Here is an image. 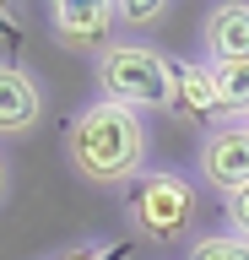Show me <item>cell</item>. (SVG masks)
<instances>
[{"mask_svg":"<svg viewBox=\"0 0 249 260\" xmlns=\"http://www.w3.org/2000/svg\"><path fill=\"white\" fill-rule=\"evenodd\" d=\"M60 152H65L70 174L92 184V190H130L135 179L147 174L152 141H147V119L119 103H82V109L65 119V136H60Z\"/></svg>","mask_w":249,"mask_h":260,"instance_id":"obj_1","label":"cell"},{"mask_svg":"<svg viewBox=\"0 0 249 260\" xmlns=\"http://www.w3.org/2000/svg\"><path fill=\"white\" fill-rule=\"evenodd\" d=\"M125 228H130L135 244H152V249H190L200 228V195L195 184L179 174V168H147L125 190Z\"/></svg>","mask_w":249,"mask_h":260,"instance_id":"obj_2","label":"cell"},{"mask_svg":"<svg viewBox=\"0 0 249 260\" xmlns=\"http://www.w3.org/2000/svg\"><path fill=\"white\" fill-rule=\"evenodd\" d=\"M92 81H98L103 103H119L130 114H168L173 109V60L152 44H109L92 60Z\"/></svg>","mask_w":249,"mask_h":260,"instance_id":"obj_3","label":"cell"},{"mask_svg":"<svg viewBox=\"0 0 249 260\" xmlns=\"http://www.w3.org/2000/svg\"><path fill=\"white\" fill-rule=\"evenodd\" d=\"M44 16H49V32L60 49L92 54V60L114 44V27H119L114 0H44Z\"/></svg>","mask_w":249,"mask_h":260,"instance_id":"obj_4","label":"cell"},{"mask_svg":"<svg viewBox=\"0 0 249 260\" xmlns=\"http://www.w3.org/2000/svg\"><path fill=\"white\" fill-rule=\"evenodd\" d=\"M195 168H200V184H211L217 195L244 190L249 184V125L244 119H222V125L200 130Z\"/></svg>","mask_w":249,"mask_h":260,"instance_id":"obj_5","label":"cell"},{"mask_svg":"<svg viewBox=\"0 0 249 260\" xmlns=\"http://www.w3.org/2000/svg\"><path fill=\"white\" fill-rule=\"evenodd\" d=\"M44 119V87L27 65L0 60V141H22L33 136Z\"/></svg>","mask_w":249,"mask_h":260,"instance_id":"obj_6","label":"cell"},{"mask_svg":"<svg viewBox=\"0 0 249 260\" xmlns=\"http://www.w3.org/2000/svg\"><path fill=\"white\" fill-rule=\"evenodd\" d=\"M173 119L184 125H222V103H217V81L206 60H173Z\"/></svg>","mask_w":249,"mask_h":260,"instance_id":"obj_7","label":"cell"},{"mask_svg":"<svg viewBox=\"0 0 249 260\" xmlns=\"http://www.w3.org/2000/svg\"><path fill=\"white\" fill-rule=\"evenodd\" d=\"M200 60H249V0H217L200 16Z\"/></svg>","mask_w":249,"mask_h":260,"instance_id":"obj_8","label":"cell"},{"mask_svg":"<svg viewBox=\"0 0 249 260\" xmlns=\"http://www.w3.org/2000/svg\"><path fill=\"white\" fill-rule=\"evenodd\" d=\"M211 65V60H206ZM217 81V103H222V119H249V60H217L211 65Z\"/></svg>","mask_w":249,"mask_h":260,"instance_id":"obj_9","label":"cell"},{"mask_svg":"<svg viewBox=\"0 0 249 260\" xmlns=\"http://www.w3.org/2000/svg\"><path fill=\"white\" fill-rule=\"evenodd\" d=\"M184 260H249V244L238 239V233H195L190 239V249H184Z\"/></svg>","mask_w":249,"mask_h":260,"instance_id":"obj_10","label":"cell"},{"mask_svg":"<svg viewBox=\"0 0 249 260\" xmlns=\"http://www.w3.org/2000/svg\"><path fill=\"white\" fill-rule=\"evenodd\" d=\"M168 6L173 0H114V16H119L125 32H147V27H157L168 16Z\"/></svg>","mask_w":249,"mask_h":260,"instance_id":"obj_11","label":"cell"},{"mask_svg":"<svg viewBox=\"0 0 249 260\" xmlns=\"http://www.w3.org/2000/svg\"><path fill=\"white\" fill-rule=\"evenodd\" d=\"M222 217H228V233H238V239L249 244V184L222 195Z\"/></svg>","mask_w":249,"mask_h":260,"instance_id":"obj_12","label":"cell"},{"mask_svg":"<svg viewBox=\"0 0 249 260\" xmlns=\"http://www.w3.org/2000/svg\"><path fill=\"white\" fill-rule=\"evenodd\" d=\"M49 260H119V249L109 239H87V244H70V249L49 255Z\"/></svg>","mask_w":249,"mask_h":260,"instance_id":"obj_13","label":"cell"},{"mask_svg":"<svg viewBox=\"0 0 249 260\" xmlns=\"http://www.w3.org/2000/svg\"><path fill=\"white\" fill-rule=\"evenodd\" d=\"M17 32V0H0V38Z\"/></svg>","mask_w":249,"mask_h":260,"instance_id":"obj_14","label":"cell"},{"mask_svg":"<svg viewBox=\"0 0 249 260\" xmlns=\"http://www.w3.org/2000/svg\"><path fill=\"white\" fill-rule=\"evenodd\" d=\"M6 195H11V162H6V152H0V206H6Z\"/></svg>","mask_w":249,"mask_h":260,"instance_id":"obj_15","label":"cell"},{"mask_svg":"<svg viewBox=\"0 0 249 260\" xmlns=\"http://www.w3.org/2000/svg\"><path fill=\"white\" fill-rule=\"evenodd\" d=\"M244 125H249V119H244Z\"/></svg>","mask_w":249,"mask_h":260,"instance_id":"obj_16","label":"cell"}]
</instances>
